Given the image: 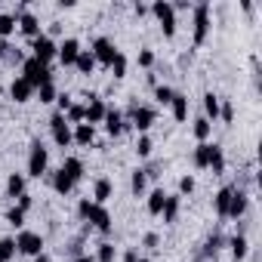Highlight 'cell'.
<instances>
[{
    "mask_svg": "<svg viewBox=\"0 0 262 262\" xmlns=\"http://www.w3.org/2000/svg\"><path fill=\"white\" fill-rule=\"evenodd\" d=\"M34 262H50V256H43V253H40V256H34Z\"/></svg>",
    "mask_w": 262,
    "mask_h": 262,
    "instance_id": "50",
    "label": "cell"
},
{
    "mask_svg": "<svg viewBox=\"0 0 262 262\" xmlns=\"http://www.w3.org/2000/svg\"><path fill=\"white\" fill-rule=\"evenodd\" d=\"M231 191H234V188H231V185H225V188H222V191L216 194V213H219L222 219L228 216V204H231Z\"/></svg>",
    "mask_w": 262,
    "mask_h": 262,
    "instance_id": "27",
    "label": "cell"
},
{
    "mask_svg": "<svg viewBox=\"0 0 262 262\" xmlns=\"http://www.w3.org/2000/svg\"><path fill=\"white\" fill-rule=\"evenodd\" d=\"M161 216H164V222H176V216H179V198H170L167 194V204H164Z\"/></svg>",
    "mask_w": 262,
    "mask_h": 262,
    "instance_id": "30",
    "label": "cell"
},
{
    "mask_svg": "<svg viewBox=\"0 0 262 262\" xmlns=\"http://www.w3.org/2000/svg\"><path fill=\"white\" fill-rule=\"evenodd\" d=\"M194 188H198L194 176H182V179H179V194H191Z\"/></svg>",
    "mask_w": 262,
    "mask_h": 262,
    "instance_id": "42",
    "label": "cell"
},
{
    "mask_svg": "<svg viewBox=\"0 0 262 262\" xmlns=\"http://www.w3.org/2000/svg\"><path fill=\"white\" fill-rule=\"evenodd\" d=\"M139 259V253L136 250H126V256H123V262H136Z\"/></svg>",
    "mask_w": 262,
    "mask_h": 262,
    "instance_id": "47",
    "label": "cell"
},
{
    "mask_svg": "<svg viewBox=\"0 0 262 262\" xmlns=\"http://www.w3.org/2000/svg\"><path fill=\"white\" fill-rule=\"evenodd\" d=\"M0 59L7 62H22V53L16 47H10V40H0Z\"/></svg>",
    "mask_w": 262,
    "mask_h": 262,
    "instance_id": "36",
    "label": "cell"
},
{
    "mask_svg": "<svg viewBox=\"0 0 262 262\" xmlns=\"http://www.w3.org/2000/svg\"><path fill=\"white\" fill-rule=\"evenodd\" d=\"M31 207H34V201H31V194H28V191H25V194H22V198H19V210H22V213H28V210H31Z\"/></svg>",
    "mask_w": 262,
    "mask_h": 262,
    "instance_id": "45",
    "label": "cell"
},
{
    "mask_svg": "<svg viewBox=\"0 0 262 262\" xmlns=\"http://www.w3.org/2000/svg\"><path fill=\"white\" fill-rule=\"evenodd\" d=\"M228 247H231V256L241 262V259L247 256V247H250V244H247V237H244V234H234V237L228 241Z\"/></svg>",
    "mask_w": 262,
    "mask_h": 262,
    "instance_id": "29",
    "label": "cell"
},
{
    "mask_svg": "<svg viewBox=\"0 0 262 262\" xmlns=\"http://www.w3.org/2000/svg\"><path fill=\"white\" fill-rule=\"evenodd\" d=\"M145 185H148V170H133V179H129V188H133L136 198L145 194Z\"/></svg>",
    "mask_w": 262,
    "mask_h": 262,
    "instance_id": "25",
    "label": "cell"
},
{
    "mask_svg": "<svg viewBox=\"0 0 262 262\" xmlns=\"http://www.w3.org/2000/svg\"><path fill=\"white\" fill-rule=\"evenodd\" d=\"M210 34V4L194 7V47H201Z\"/></svg>",
    "mask_w": 262,
    "mask_h": 262,
    "instance_id": "7",
    "label": "cell"
},
{
    "mask_svg": "<svg viewBox=\"0 0 262 262\" xmlns=\"http://www.w3.org/2000/svg\"><path fill=\"white\" fill-rule=\"evenodd\" d=\"M219 247H222V237H219V234H213V237L207 241V253H216Z\"/></svg>",
    "mask_w": 262,
    "mask_h": 262,
    "instance_id": "46",
    "label": "cell"
},
{
    "mask_svg": "<svg viewBox=\"0 0 262 262\" xmlns=\"http://www.w3.org/2000/svg\"><path fill=\"white\" fill-rule=\"evenodd\" d=\"M7 222H10V225H16V228H22V225H25V213H22L19 207H13V210L7 213Z\"/></svg>",
    "mask_w": 262,
    "mask_h": 262,
    "instance_id": "41",
    "label": "cell"
},
{
    "mask_svg": "<svg viewBox=\"0 0 262 262\" xmlns=\"http://www.w3.org/2000/svg\"><path fill=\"white\" fill-rule=\"evenodd\" d=\"M13 31H16V16H10V13H0V40H7Z\"/></svg>",
    "mask_w": 262,
    "mask_h": 262,
    "instance_id": "31",
    "label": "cell"
},
{
    "mask_svg": "<svg viewBox=\"0 0 262 262\" xmlns=\"http://www.w3.org/2000/svg\"><path fill=\"white\" fill-rule=\"evenodd\" d=\"M164 204H167V191H164V188H155V191L148 194V213H151V216H161Z\"/></svg>",
    "mask_w": 262,
    "mask_h": 262,
    "instance_id": "24",
    "label": "cell"
},
{
    "mask_svg": "<svg viewBox=\"0 0 262 262\" xmlns=\"http://www.w3.org/2000/svg\"><path fill=\"white\" fill-rule=\"evenodd\" d=\"M151 148H155V142H151L148 136H139V142H136V155H139V158H148Z\"/></svg>",
    "mask_w": 262,
    "mask_h": 262,
    "instance_id": "40",
    "label": "cell"
},
{
    "mask_svg": "<svg viewBox=\"0 0 262 262\" xmlns=\"http://www.w3.org/2000/svg\"><path fill=\"white\" fill-rule=\"evenodd\" d=\"M16 256V241L13 237H0V262H10Z\"/></svg>",
    "mask_w": 262,
    "mask_h": 262,
    "instance_id": "34",
    "label": "cell"
},
{
    "mask_svg": "<svg viewBox=\"0 0 262 262\" xmlns=\"http://www.w3.org/2000/svg\"><path fill=\"white\" fill-rule=\"evenodd\" d=\"M83 108H86V123H90V126H96V123L105 120V111H108V108H105V102H102L99 96H90V102H86Z\"/></svg>",
    "mask_w": 262,
    "mask_h": 262,
    "instance_id": "14",
    "label": "cell"
},
{
    "mask_svg": "<svg viewBox=\"0 0 262 262\" xmlns=\"http://www.w3.org/2000/svg\"><path fill=\"white\" fill-rule=\"evenodd\" d=\"M56 53H59V43H56L50 34H40V37H34V40H31V56H34L37 62L50 65V62L56 59Z\"/></svg>",
    "mask_w": 262,
    "mask_h": 262,
    "instance_id": "4",
    "label": "cell"
},
{
    "mask_svg": "<svg viewBox=\"0 0 262 262\" xmlns=\"http://www.w3.org/2000/svg\"><path fill=\"white\" fill-rule=\"evenodd\" d=\"M136 262H148V259H136Z\"/></svg>",
    "mask_w": 262,
    "mask_h": 262,
    "instance_id": "51",
    "label": "cell"
},
{
    "mask_svg": "<svg viewBox=\"0 0 262 262\" xmlns=\"http://www.w3.org/2000/svg\"><path fill=\"white\" fill-rule=\"evenodd\" d=\"M74 262H96V259H93V256H77Z\"/></svg>",
    "mask_w": 262,
    "mask_h": 262,
    "instance_id": "49",
    "label": "cell"
},
{
    "mask_svg": "<svg viewBox=\"0 0 262 262\" xmlns=\"http://www.w3.org/2000/svg\"><path fill=\"white\" fill-rule=\"evenodd\" d=\"M207 170H213L216 176L225 170V151H222L219 145H213V151H210V167H207Z\"/></svg>",
    "mask_w": 262,
    "mask_h": 262,
    "instance_id": "28",
    "label": "cell"
},
{
    "mask_svg": "<svg viewBox=\"0 0 262 262\" xmlns=\"http://www.w3.org/2000/svg\"><path fill=\"white\" fill-rule=\"evenodd\" d=\"M50 167V151L43 148V142H31V155H28V176L40 179Z\"/></svg>",
    "mask_w": 262,
    "mask_h": 262,
    "instance_id": "3",
    "label": "cell"
},
{
    "mask_svg": "<svg viewBox=\"0 0 262 262\" xmlns=\"http://www.w3.org/2000/svg\"><path fill=\"white\" fill-rule=\"evenodd\" d=\"M145 247H158V234H145Z\"/></svg>",
    "mask_w": 262,
    "mask_h": 262,
    "instance_id": "48",
    "label": "cell"
},
{
    "mask_svg": "<svg viewBox=\"0 0 262 262\" xmlns=\"http://www.w3.org/2000/svg\"><path fill=\"white\" fill-rule=\"evenodd\" d=\"M173 96H176V90H173V86H164V83H161V86H155V99H158L161 105H170V102H173Z\"/></svg>",
    "mask_w": 262,
    "mask_h": 262,
    "instance_id": "39",
    "label": "cell"
},
{
    "mask_svg": "<svg viewBox=\"0 0 262 262\" xmlns=\"http://www.w3.org/2000/svg\"><path fill=\"white\" fill-rule=\"evenodd\" d=\"M0 93H4V83H0Z\"/></svg>",
    "mask_w": 262,
    "mask_h": 262,
    "instance_id": "52",
    "label": "cell"
},
{
    "mask_svg": "<svg viewBox=\"0 0 262 262\" xmlns=\"http://www.w3.org/2000/svg\"><path fill=\"white\" fill-rule=\"evenodd\" d=\"M219 105H222V102H219V96H216V93H207V96H204V108H207V120H210V117H213V120L219 117Z\"/></svg>",
    "mask_w": 262,
    "mask_h": 262,
    "instance_id": "32",
    "label": "cell"
},
{
    "mask_svg": "<svg viewBox=\"0 0 262 262\" xmlns=\"http://www.w3.org/2000/svg\"><path fill=\"white\" fill-rule=\"evenodd\" d=\"M247 213V194L244 191H231V204H228V216L225 219H237V216H244Z\"/></svg>",
    "mask_w": 262,
    "mask_h": 262,
    "instance_id": "19",
    "label": "cell"
},
{
    "mask_svg": "<svg viewBox=\"0 0 262 262\" xmlns=\"http://www.w3.org/2000/svg\"><path fill=\"white\" fill-rule=\"evenodd\" d=\"M170 108H173V117H176L179 123H185V120H188V96L176 93V96H173V102H170Z\"/></svg>",
    "mask_w": 262,
    "mask_h": 262,
    "instance_id": "20",
    "label": "cell"
},
{
    "mask_svg": "<svg viewBox=\"0 0 262 262\" xmlns=\"http://www.w3.org/2000/svg\"><path fill=\"white\" fill-rule=\"evenodd\" d=\"M210 151H213V142H198V148H194V167L207 170L210 167Z\"/></svg>",
    "mask_w": 262,
    "mask_h": 262,
    "instance_id": "22",
    "label": "cell"
},
{
    "mask_svg": "<svg viewBox=\"0 0 262 262\" xmlns=\"http://www.w3.org/2000/svg\"><path fill=\"white\" fill-rule=\"evenodd\" d=\"M10 96H13V102H28V99L34 96V86L19 74V77H13V83H10Z\"/></svg>",
    "mask_w": 262,
    "mask_h": 262,
    "instance_id": "13",
    "label": "cell"
},
{
    "mask_svg": "<svg viewBox=\"0 0 262 262\" xmlns=\"http://www.w3.org/2000/svg\"><path fill=\"white\" fill-rule=\"evenodd\" d=\"M111 194H114V185H111V179H99V182L93 185V204H99V207H105Z\"/></svg>",
    "mask_w": 262,
    "mask_h": 262,
    "instance_id": "17",
    "label": "cell"
},
{
    "mask_svg": "<svg viewBox=\"0 0 262 262\" xmlns=\"http://www.w3.org/2000/svg\"><path fill=\"white\" fill-rule=\"evenodd\" d=\"M129 120H133V126L145 136L148 129L155 126V120H158V111H155V108H148V105H136V108H133V114H129Z\"/></svg>",
    "mask_w": 262,
    "mask_h": 262,
    "instance_id": "8",
    "label": "cell"
},
{
    "mask_svg": "<svg viewBox=\"0 0 262 262\" xmlns=\"http://www.w3.org/2000/svg\"><path fill=\"white\" fill-rule=\"evenodd\" d=\"M77 53H80V40L77 37H65L62 43H59V62L62 65H74V59H77Z\"/></svg>",
    "mask_w": 262,
    "mask_h": 262,
    "instance_id": "12",
    "label": "cell"
},
{
    "mask_svg": "<svg viewBox=\"0 0 262 262\" xmlns=\"http://www.w3.org/2000/svg\"><path fill=\"white\" fill-rule=\"evenodd\" d=\"M108 68H111V74H114V77H126V56H123V53H117V56H114V62H111Z\"/></svg>",
    "mask_w": 262,
    "mask_h": 262,
    "instance_id": "38",
    "label": "cell"
},
{
    "mask_svg": "<svg viewBox=\"0 0 262 262\" xmlns=\"http://www.w3.org/2000/svg\"><path fill=\"white\" fill-rule=\"evenodd\" d=\"M90 53H93V59H96V62H102V65H111V62H114V56H117V47H114L108 37H96Z\"/></svg>",
    "mask_w": 262,
    "mask_h": 262,
    "instance_id": "9",
    "label": "cell"
},
{
    "mask_svg": "<svg viewBox=\"0 0 262 262\" xmlns=\"http://www.w3.org/2000/svg\"><path fill=\"white\" fill-rule=\"evenodd\" d=\"M7 194L10 198H22L25 194V173H13L7 179Z\"/></svg>",
    "mask_w": 262,
    "mask_h": 262,
    "instance_id": "23",
    "label": "cell"
},
{
    "mask_svg": "<svg viewBox=\"0 0 262 262\" xmlns=\"http://www.w3.org/2000/svg\"><path fill=\"white\" fill-rule=\"evenodd\" d=\"M22 77H25V80H28V83L34 86V93H37V90H40L43 83H50V80H53V74H50V65L37 62L34 56L22 62Z\"/></svg>",
    "mask_w": 262,
    "mask_h": 262,
    "instance_id": "1",
    "label": "cell"
},
{
    "mask_svg": "<svg viewBox=\"0 0 262 262\" xmlns=\"http://www.w3.org/2000/svg\"><path fill=\"white\" fill-rule=\"evenodd\" d=\"M151 13L158 16L164 34L173 37V34H176V10H173V4H167V0H155V4H151Z\"/></svg>",
    "mask_w": 262,
    "mask_h": 262,
    "instance_id": "5",
    "label": "cell"
},
{
    "mask_svg": "<svg viewBox=\"0 0 262 262\" xmlns=\"http://www.w3.org/2000/svg\"><path fill=\"white\" fill-rule=\"evenodd\" d=\"M86 222H90L93 228H99V231H111V213H108L105 207H99V204H93V207L86 210Z\"/></svg>",
    "mask_w": 262,
    "mask_h": 262,
    "instance_id": "11",
    "label": "cell"
},
{
    "mask_svg": "<svg viewBox=\"0 0 262 262\" xmlns=\"http://www.w3.org/2000/svg\"><path fill=\"white\" fill-rule=\"evenodd\" d=\"M59 170H62V173L74 182V185L83 179V161H80V158H65V164H62Z\"/></svg>",
    "mask_w": 262,
    "mask_h": 262,
    "instance_id": "16",
    "label": "cell"
},
{
    "mask_svg": "<svg viewBox=\"0 0 262 262\" xmlns=\"http://www.w3.org/2000/svg\"><path fill=\"white\" fill-rule=\"evenodd\" d=\"M16 253L40 256V253H43V237H40L37 231H19V237H16Z\"/></svg>",
    "mask_w": 262,
    "mask_h": 262,
    "instance_id": "6",
    "label": "cell"
},
{
    "mask_svg": "<svg viewBox=\"0 0 262 262\" xmlns=\"http://www.w3.org/2000/svg\"><path fill=\"white\" fill-rule=\"evenodd\" d=\"M102 123H105V133H108V136H120V133H123V114H120L117 108H108Z\"/></svg>",
    "mask_w": 262,
    "mask_h": 262,
    "instance_id": "15",
    "label": "cell"
},
{
    "mask_svg": "<svg viewBox=\"0 0 262 262\" xmlns=\"http://www.w3.org/2000/svg\"><path fill=\"white\" fill-rule=\"evenodd\" d=\"M74 68H77L80 74H93V68H96L93 53H90V50H80V53H77V59H74Z\"/></svg>",
    "mask_w": 262,
    "mask_h": 262,
    "instance_id": "21",
    "label": "cell"
},
{
    "mask_svg": "<svg viewBox=\"0 0 262 262\" xmlns=\"http://www.w3.org/2000/svg\"><path fill=\"white\" fill-rule=\"evenodd\" d=\"M219 117H222L225 123H231V120H234V108H231L228 102H225V105H219Z\"/></svg>",
    "mask_w": 262,
    "mask_h": 262,
    "instance_id": "44",
    "label": "cell"
},
{
    "mask_svg": "<svg viewBox=\"0 0 262 262\" xmlns=\"http://www.w3.org/2000/svg\"><path fill=\"white\" fill-rule=\"evenodd\" d=\"M16 28H19L25 37H31V40L40 37V19H37L34 13H25V10H22V13L16 16Z\"/></svg>",
    "mask_w": 262,
    "mask_h": 262,
    "instance_id": "10",
    "label": "cell"
},
{
    "mask_svg": "<svg viewBox=\"0 0 262 262\" xmlns=\"http://www.w3.org/2000/svg\"><path fill=\"white\" fill-rule=\"evenodd\" d=\"M93 259H96V262H114V259H117L114 244H99V253H96Z\"/></svg>",
    "mask_w": 262,
    "mask_h": 262,
    "instance_id": "35",
    "label": "cell"
},
{
    "mask_svg": "<svg viewBox=\"0 0 262 262\" xmlns=\"http://www.w3.org/2000/svg\"><path fill=\"white\" fill-rule=\"evenodd\" d=\"M53 188H56L59 194H68V191L74 188V182H71V179H68L62 170H56V176H53Z\"/></svg>",
    "mask_w": 262,
    "mask_h": 262,
    "instance_id": "33",
    "label": "cell"
},
{
    "mask_svg": "<svg viewBox=\"0 0 262 262\" xmlns=\"http://www.w3.org/2000/svg\"><path fill=\"white\" fill-rule=\"evenodd\" d=\"M50 129H53V142L59 145V148H68L71 142H74V129H71V123L65 120V114H53L50 117Z\"/></svg>",
    "mask_w": 262,
    "mask_h": 262,
    "instance_id": "2",
    "label": "cell"
},
{
    "mask_svg": "<svg viewBox=\"0 0 262 262\" xmlns=\"http://www.w3.org/2000/svg\"><path fill=\"white\" fill-rule=\"evenodd\" d=\"M139 65H142V68H151V65H155V53H151V50H142V53H139Z\"/></svg>",
    "mask_w": 262,
    "mask_h": 262,
    "instance_id": "43",
    "label": "cell"
},
{
    "mask_svg": "<svg viewBox=\"0 0 262 262\" xmlns=\"http://www.w3.org/2000/svg\"><path fill=\"white\" fill-rule=\"evenodd\" d=\"M37 96H40V102H43V105L56 102V99H59V93H56V83H53V80H50V83H43V86L37 90Z\"/></svg>",
    "mask_w": 262,
    "mask_h": 262,
    "instance_id": "37",
    "label": "cell"
},
{
    "mask_svg": "<svg viewBox=\"0 0 262 262\" xmlns=\"http://www.w3.org/2000/svg\"><path fill=\"white\" fill-rule=\"evenodd\" d=\"M74 142L83 145V148H90V145L96 142V126H90V123H77V126H74Z\"/></svg>",
    "mask_w": 262,
    "mask_h": 262,
    "instance_id": "18",
    "label": "cell"
},
{
    "mask_svg": "<svg viewBox=\"0 0 262 262\" xmlns=\"http://www.w3.org/2000/svg\"><path fill=\"white\" fill-rule=\"evenodd\" d=\"M191 129H194V139H198V142H207V139H210V133H213V123H210L207 117H198Z\"/></svg>",
    "mask_w": 262,
    "mask_h": 262,
    "instance_id": "26",
    "label": "cell"
}]
</instances>
